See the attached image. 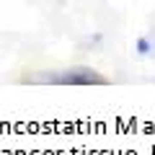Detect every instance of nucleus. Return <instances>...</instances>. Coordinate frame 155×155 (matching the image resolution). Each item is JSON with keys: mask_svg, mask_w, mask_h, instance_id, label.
<instances>
[]
</instances>
